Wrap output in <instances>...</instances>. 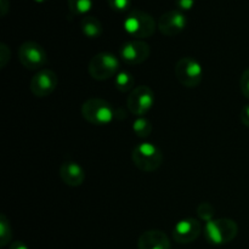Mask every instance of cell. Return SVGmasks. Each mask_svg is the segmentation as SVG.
Instances as JSON below:
<instances>
[{
	"instance_id": "obj_18",
	"label": "cell",
	"mask_w": 249,
	"mask_h": 249,
	"mask_svg": "<svg viewBox=\"0 0 249 249\" xmlns=\"http://www.w3.org/2000/svg\"><path fill=\"white\" fill-rule=\"evenodd\" d=\"M12 238V229L10 220L1 214L0 215V247H5Z\"/></svg>"
},
{
	"instance_id": "obj_14",
	"label": "cell",
	"mask_w": 249,
	"mask_h": 249,
	"mask_svg": "<svg viewBox=\"0 0 249 249\" xmlns=\"http://www.w3.org/2000/svg\"><path fill=\"white\" fill-rule=\"evenodd\" d=\"M169 237L160 230H148L139 237V249H170Z\"/></svg>"
},
{
	"instance_id": "obj_16",
	"label": "cell",
	"mask_w": 249,
	"mask_h": 249,
	"mask_svg": "<svg viewBox=\"0 0 249 249\" xmlns=\"http://www.w3.org/2000/svg\"><path fill=\"white\" fill-rule=\"evenodd\" d=\"M116 88L121 92H131L135 89V78L128 71H121L114 79Z\"/></svg>"
},
{
	"instance_id": "obj_5",
	"label": "cell",
	"mask_w": 249,
	"mask_h": 249,
	"mask_svg": "<svg viewBox=\"0 0 249 249\" xmlns=\"http://www.w3.org/2000/svg\"><path fill=\"white\" fill-rule=\"evenodd\" d=\"M119 60L109 53H100L90 60L88 72L95 80H107L118 74Z\"/></svg>"
},
{
	"instance_id": "obj_13",
	"label": "cell",
	"mask_w": 249,
	"mask_h": 249,
	"mask_svg": "<svg viewBox=\"0 0 249 249\" xmlns=\"http://www.w3.org/2000/svg\"><path fill=\"white\" fill-rule=\"evenodd\" d=\"M60 178L67 186L78 187L84 182L85 172L79 163L66 160L60 167Z\"/></svg>"
},
{
	"instance_id": "obj_9",
	"label": "cell",
	"mask_w": 249,
	"mask_h": 249,
	"mask_svg": "<svg viewBox=\"0 0 249 249\" xmlns=\"http://www.w3.org/2000/svg\"><path fill=\"white\" fill-rule=\"evenodd\" d=\"M150 45L146 41L138 40V39L126 41L119 49L121 58L129 65H140L145 62L150 57Z\"/></svg>"
},
{
	"instance_id": "obj_3",
	"label": "cell",
	"mask_w": 249,
	"mask_h": 249,
	"mask_svg": "<svg viewBox=\"0 0 249 249\" xmlns=\"http://www.w3.org/2000/svg\"><path fill=\"white\" fill-rule=\"evenodd\" d=\"M82 116L92 125H107L113 121L114 109L109 102L99 97L88 99L82 106Z\"/></svg>"
},
{
	"instance_id": "obj_22",
	"label": "cell",
	"mask_w": 249,
	"mask_h": 249,
	"mask_svg": "<svg viewBox=\"0 0 249 249\" xmlns=\"http://www.w3.org/2000/svg\"><path fill=\"white\" fill-rule=\"evenodd\" d=\"M240 87L242 94L249 100V67L242 73V75H241Z\"/></svg>"
},
{
	"instance_id": "obj_1",
	"label": "cell",
	"mask_w": 249,
	"mask_h": 249,
	"mask_svg": "<svg viewBox=\"0 0 249 249\" xmlns=\"http://www.w3.org/2000/svg\"><path fill=\"white\" fill-rule=\"evenodd\" d=\"M238 226L232 219L220 218L207 221L204 225V237L213 246L228 245L236 238Z\"/></svg>"
},
{
	"instance_id": "obj_21",
	"label": "cell",
	"mask_w": 249,
	"mask_h": 249,
	"mask_svg": "<svg viewBox=\"0 0 249 249\" xmlns=\"http://www.w3.org/2000/svg\"><path fill=\"white\" fill-rule=\"evenodd\" d=\"M108 6L116 12H125L130 7V0H107Z\"/></svg>"
},
{
	"instance_id": "obj_24",
	"label": "cell",
	"mask_w": 249,
	"mask_h": 249,
	"mask_svg": "<svg viewBox=\"0 0 249 249\" xmlns=\"http://www.w3.org/2000/svg\"><path fill=\"white\" fill-rule=\"evenodd\" d=\"M195 2H196V0H175L178 10H180L181 12L190 11L195 6Z\"/></svg>"
},
{
	"instance_id": "obj_20",
	"label": "cell",
	"mask_w": 249,
	"mask_h": 249,
	"mask_svg": "<svg viewBox=\"0 0 249 249\" xmlns=\"http://www.w3.org/2000/svg\"><path fill=\"white\" fill-rule=\"evenodd\" d=\"M214 213H215V209H214V207L212 206L211 203H208V202H203V203L199 204L198 208H197V214H198L199 219H201V220H204L206 223L207 221L213 220Z\"/></svg>"
},
{
	"instance_id": "obj_28",
	"label": "cell",
	"mask_w": 249,
	"mask_h": 249,
	"mask_svg": "<svg viewBox=\"0 0 249 249\" xmlns=\"http://www.w3.org/2000/svg\"><path fill=\"white\" fill-rule=\"evenodd\" d=\"M34 1L38 2V4H41V2H45V1H48V0H34Z\"/></svg>"
},
{
	"instance_id": "obj_12",
	"label": "cell",
	"mask_w": 249,
	"mask_h": 249,
	"mask_svg": "<svg viewBox=\"0 0 249 249\" xmlns=\"http://www.w3.org/2000/svg\"><path fill=\"white\" fill-rule=\"evenodd\" d=\"M202 225L195 218H185L178 221L173 229V238L178 243H191L199 237Z\"/></svg>"
},
{
	"instance_id": "obj_7",
	"label": "cell",
	"mask_w": 249,
	"mask_h": 249,
	"mask_svg": "<svg viewBox=\"0 0 249 249\" xmlns=\"http://www.w3.org/2000/svg\"><path fill=\"white\" fill-rule=\"evenodd\" d=\"M155 105V94L152 89L146 85H139L129 94L126 99V107L134 116L142 117Z\"/></svg>"
},
{
	"instance_id": "obj_15",
	"label": "cell",
	"mask_w": 249,
	"mask_h": 249,
	"mask_svg": "<svg viewBox=\"0 0 249 249\" xmlns=\"http://www.w3.org/2000/svg\"><path fill=\"white\" fill-rule=\"evenodd\" d=\"M80 29L83 34L90 39L99 38L102 33V24L100 19L94 16H85L80 21Z\"/></svg>"
},
{
	"instance_id": "obj_11",
	"label": "cell",
	"mask_w": 249,
	"mask_h": 249,
	"mask_svg": "<svg viewBox=\"0 0 249 249\" xmlns=\"http://www.w3.org/2000/svg\"><path fill=\"white\" fill-rule=\"evenodd\" d=\"M187 18L180 10H169L164 12L158 19L157 27L162 34L167 36H175L186 28Z\"/></svg>"
},
{
	"instance_id": "obj_17",
	"label": "cell",
	"mask_w": 249,
	"mask_h": 249,
	"mask_svg": "<svg viewBox=\"0 0 249 249\" xmlns=\"http://www.w3.org/2000/svg\"><path fill=\"white\" fill-rule=\"evenodd\" d=\"M133 131L138 138H147L152 133V124L147 118L139 117L133 123Z\"/></svg>"
},
{
	"instance_id": "obj_6",
	"label": "cell",
	"mask_w": 249,
	"mask_h": 249,
	"mask_svg": "<svg viewBox=\"0 0 249 249\" xmlns=\"http://www.w3.org/2000/svg\"><path fill=\"white\" fill-rule=\"evenodd\" d=\"M175 77L181 85L196 88L203 79V68L201 63L192 57H181L175 65Z\"/></svg>"
},
{
	"instance_id": "obj_8",
	"label": "cell",
	"mask_w": 249,
	"mask_h": 249,
	"mask_svg": "<svg viewBox=\"0 0 249 249\" xmlns=\"http://www.w3.org/2000/svg\"><path fill=\"white\" fill-rule=\"evenodd\" d=\"M18 61L28 70H40L48 61V55L40 44L26 41L18 48Z\"/></svg>"
},
{
	"instance_id": "obj_19",
	"label": "cell",
	"mask_w": 249,
	"mask_h": 249,
	"mask_svg": "<svg viewBox=\"0 0 249 249\" xmlns=\"http://www.w3.org/2000/svg\"><path fill=\"white\" fill-rule=\"evenodd\" d=\"M67 4L73 15H85L91 10L92 0H67Z\"/></svg>"
},
{
	"instance_id": "obj_10",
	"label": "cell",
	"mask_w": 249,
	"mask_h": 249,
	"mask_svg": "<svg viewBox=\"0 0 249 249\" xmlns=\"http://www.w3.org/2000/svg\"><path fill=\"white\" fill-rule=\"evenodd\" d=\"M58 84V78L53 71L40 70L33 75L29 84V89L36 97H46L53 94Z\"/></svg>"
},
{
	"instance_id": "obj_2",
	"label": "cell",
	"mask_w": 249,
	"mask_h": 249,
	"mask_svg": "<svg viewBox=\"0 0 249 249\" xmlns=\"http://www.w3.org/2000/svg\"><path fill=\"white\" fill-rule=\"evenodd\" d=\"M123 27L129 36L140 40L153 36L156 31V22L147 12L142 10H133L126 15Z\"/></svg>"
},
{
	"instance_id": "obj_25",
	"label": "cell",
	"mask_w": 249,
	"mask_h": 249,
	"mask_svg": "<svg viewBox=\"0 0 249 249\" xmlns=\"http://www.w3.org/2000/svg\"><path fill=\"white\" fill-rule=\"evenodd\" d=\"M241 121L247 128H249V105H246L241 111Z\"/></svg>"
},
{
	"instance_id": "obj_23",
	"label": "cell",
	"mask_w": 249,
	"mask_h": 249,
	"mask_svg": "<svg viewBox=\"0 0 249 249\" xmlns=\"http://www.w3.org/2000/svg\"><path fill=\"white\" fill-rule=\"evenodd\" d=\"M10 49L7 48L6 44H0V66L1 68H4L6 66V63L9 62L10 60Z\"/></svg>"
},
{
	"instance_id": "obj_26",
	"label": "cell",
	"mask_w": 249,
	"mask_h": 249,
	"mask_svg": "<svg viewBox=\"0 0 249 249\" xmlns=\"http://www.w3.org/2000/svg\"><path fill=\"white\" fill-rule=\"evenodd\" d=\"M10 9V1L9 0H0V11H1V16H5Z\"/></svg>"
},
{
	"instance_id": "obj_27",
	"label": "cell",
	"mask_w": 249,
	"mask_h": 249,
	"mask_svg": "<svg viewBox=\"0 0 249 249\" xmlns=\"http://www.w3.org/2000/svg\"><path fill=\"white\" fill-rule=\"evenodd\" d=\"M9 249H29L28 246L26 245V243H23L22 241H15V242H12L11 245H10Z\"/></svg>"
},
{
	"instance_id": "obj_4",
	"label": "cell",
	"mask_w": 249,
	"mask_h": 249,
	"mask_svg": "<svg viewBox=\"0 0 249 249\" xmlns=\"http://www.w3.org/2000/svg\"><path fill=\"white\" fill-rule=\"evenodd\" d=\"M131 160L138 169L151 173L162 165L163 155L158 146L151 142H141L134 147Z\"/></svg>"
}]
</instances>
